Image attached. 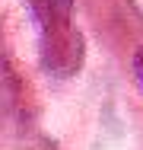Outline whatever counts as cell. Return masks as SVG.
I'll use <instances>...</instances> for the list:
<instances>
[{
    "label": "cell",
    "mask_w": 143,
    "mask_h": 150,
    "mask_svg": "<svg viewBox=\"0 0 143 150\" xmlns=\"http://www.w3.org/2000/svg\"><path fill=\"white\" fill-rule=\"evenodd\" d=\"M38 48H41V67L54 77H73L80 74L86 61V38L73 26V19L38 26Z\"/></svg>",
    "instance_id": "6da1fadb"
},
{
    "label": "cell",
    "mask_w": 143,
    "mask_h": 150,
    "mask_svg": "<svg viewBox=\"0 0 143 150\" xmlns=\"http://www.w3.org/2000/svg\"><path fill=\"white\" fill-rule=\"evenodd\" d=\"M134 74H137V83H140V90H143V45L137 48V54H134Z\"/></svg>",
    "instance_id": "3957f363"
},
{
    "label": "cell",
    "mask_w": 143,
    "mask_h": 150,
    "mask_svg": "<svg viewBox=\"0 0 143 150\" xmlns=\"http://www.w3.org/2000/svg\"><path fill=\"white\" fill-rule=\"evenodd\" d=\"M35 23L38 26H51V23H64L73 19V0H35L32 3Z\"/></svg>",
    "instance_id": "7a4b0ae2"
}]
</instances>
